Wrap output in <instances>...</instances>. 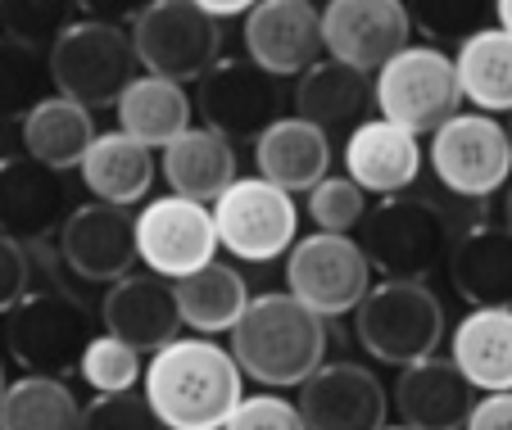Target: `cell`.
I'll return each instance as SVG.
<instances>
[{
	"label": "cell",
	"instance_id": "6da1fadb",
	"mask_svg": "<svg viewBox=\"0 0 512 430\" xmlns=\"http://www.w3.org/2000/svg\"><path fill=\"white\" fill-rule=\"evenodd\" d=\"M241 381L232 349L213 335H177L150 354L141 394L164 430H223L232 408L245 399Z\"/></svg>",
	"mask_w": 512,
	"mask_h": 430
},
{
	"label": "cell",
	"instance_id": "7a4b0ae2",
	"mask_svg": "<svg viewBox=\"0 0 512 430\" xmlns=\"http://www.w3.org/2000/svg\"><path fill=\"white\" fill-rule=\"evenodd\" d=\"M232 358L241 376H254L268 390H290L304 376H313L327 363V317L304 308L300 299L268 290V295H250L245 313L236 317L232 331Z\"/></svg>",
	"mask_w": 512,
	"mask_h": 430
},
{
	"label": "cell",
	"instance_id": "3957f363",
	"mask_svg": "<svg viewBox=\"0 0 512 430\" xmlns=\"http://www.w3.org/2000/svg\"><path fill=\"white\" fill-rule=\"evenodd\" d=\"M454 240V218L445 204L408 191L381 195L377 209H368L358 222V245L381 277L426 281L435 268H445Z\"/></svg>",
	"mask_w": 512,
	"mask_h": 430
},
{
	"label": "cell",
	"instance_id": "277c9868",
	"mask_svg": "<svg viewBox=\"0 0 512 430\" xmlns=\"http://www.w3.org/2000/svg\"><path fill=\"white\" fill-rule=\"evenodd\" d=\"M445 326V304L426 281L386 277L354 304V340L386 367H408L440 354V340L449 335Z\"/></svg>",
	"mask_w": 512,
	"mask_h": 430
},
{
	"label": "cell",
	"instance_id": "5b68a950",
	"mask_svg": "<svg viewBox=\"0 0 512 430\" xmlns=\"http://www.w3.org/2000/svg\"><path fill=\"white\" fill-rule=\"evenodd\" d=\"M50 86L59 96L78 100L87 109H105L123 96V86L136 77L132 37L123 23L105 19H73L46 46Z\"/></svg>",
	"mask_w": 512,
	"mask_h": 430
},
{
	"label": "cell",
	"instance_id": "8992f818",
	"mask_svg": "<svg viewBox=\"0 0 512 430\" xmlns=\"http://www.w3.org/2000/svg\"><path fill=\"white\" fill-rule=\"evenodd\" d=\"M372 105L381 118L408 127L413 136L435 132L463 105L454 55H445L440 46H413L408 41L399 55H390L372 73Z\"/></svg>",
	"mask_w": 512,
	"mask_h": 430
},
{
	"label": "cell",
	"instance_id": "52a82bcc",
	"mask_svg": "<svg viewBox=\"0 0 512 430\" xmlns=\"http://www.w3.org/2000/svg\"><path fill=\"white\" fill-rule=\"evenodd\" d=\"M132 55L145 73L195 82L223 55V23L209 19L191 0H145L127 19Z\"/></svg>",
	"mask_w": 512,
	"mask_h": 430
},
{
	"label": "cell",
	"instance_id": "ba28073f",
	"mask_svg": "<svg viewBox=\"0 0 512 430\" xmlns=\"http://www.w3.org/2000/svg\"><path fill=\"white\" fill-rule=\"evenodd\" d=\"M218 245L241 263H272L300 236V204L281 186L263 177H236L218 200L209 204Z\"/></svg>",
	"mask_w": 512,
	"mask_h": 430
},
{
	"label": "cell",
	"instance_id": "9c48e42d",
	"mask_svg": "<svg viewBox=\"0 0 512 430\" xmlns=\"http://www.w3.org/2000/svg\"><path fill=\"white\" fill-rule=\"evenodd\" d=\"M91 340V313L64 290H28L5 313V349L23 372H78L82 344Z\"/></svg>",
	"mask_w": 512,
	"mask_h": 430
},
{
	"label": "cell",
	"instance_id": "30bf717a",
	"mask_svg": "<svg viewBox=\"0 0 512 430\" xmlns=\"http://www.w3.org/2000/svg\"><path fill=\"white\" fill-rule=\"evenodd\" d=\"M435 182L458 200H485L512 177V145L494 114H449L426 145Z\"/></svg>",
	"mask_w": 512,
	"mask_h": 430
},
{
	"label": "cell",
	"instance_id": "8fae6325",
	"mask_svg": "<svg viewBox=\"0 0 512 430\" xmlns=\"http://www.w3.org/2000/svg\"><path fill=\"white\" fill-rule=\"evenodd\" d=\"M281 258H286V290L327 322L340 313H354V304L372 286V263L363 245L340 231L295 236V245Z\"/></svg>",
	"mask_w": 512,
	"mask_h": 430
},
{
	"label": "cell",
	"instance_id": "7c38bea8",
	"mask_svg": "<svg viewBox=\"0 0 512 430\" xmlns=\"http://www.w3.org/2000/svg\"><path fill=\"white\" fill-rule=\"evenodd\" d=\"M195 114L227 141H254L272 118H281V86L250 59L218 55L195 77Z\"/></svg>",
	"mask_w": 512,
	"mask_h": 430
},
{
	"label": "cell",
	"instance_id": "4fadbf2b",
	"mask_svg": "<svg viewBox=\"0 0 512 430\" xmlns=\"http://www.w3.org/2000/svg\"><path fill=\"white\" fill-rule=\"evenodd\" d=\"M136 227V263L150 272L177 281L186 272L204 268L209 258H218V231H213L209 204L182 200V195H159L132 218Z\"/></svg>",
	"mask_w": 512,
	"mask_h": 430
},
{
	"label": "cell",
	"instance_id": "5bb4252c",
	"mask_svg": "<svg viewBox=\"0 0 512 430\" xmlns=\"http://www.w3.org/2000/svg\"><path fill=\"white\" fill-rule=\"evenodd\" d=\"M318 23L322 55L358 73H377L413 37L404 0H327V10H318Z\"/></svg>",
	"mask_w": 512,
	"mask_h": 430
},
{
	"label": "cell",
	"instance_id": "9a60e30c",
	"mask_svg": "<svg viewBox=\"0 0 512 430\" xmlns=\"http://www.w3.org/2000/svg\"><path fill=\"white\" fill-rule=\"evenodd\" d=\"M59 258L78 281L109 286L136 268V227L118 204H78L59 222Z\"/></svg>",
	"mask_w": 512,
	"mask_h": 430
},
{
	"label": "cell",
	"instance_id": "2e32d148",
	"mask_svg": "<svg viewBox=\"0 0 512 430\" xmlns=\"http://www.w3.org/2000/svg\"><path fill=\"white\" fill-rule=\"evenodd\" d=\"M300 417L309 430H381L390 394L363 363H322L300 381Z\"/></svg>",
	"mask_w": 512,
	"mask_h": 430
},
{
	"label": "cell",
	"instance_id": "e0dca14e",
	"mask_svg": "<svg viewBox=\"0 0 512 430\" xmlns=\"http://www.w3.org/2000/svg\"><path fill=\"white\" fill-rule=\"evenodd\" d=\"M245 59L272 77H300L322 59V23L309 0H254L241 14Z\"/></svg>",
	"mask_w": 512,
	"mask_h": 430
},
{
	"label": "cell",
	"instance_id": "ac0fdd59",
	"mask_svg": "<svg viewBox=\"0 0 512 430\" xmlns=\"http://www.w3.org/2000/svg\"><path fill=\"white\" fill-rule=\"evenodd\" d=\"M100 322L109 335L127 340L136 354H155L168 340L182 335V317H177L173 281L159 272H123L118 281L105 286L100 299Z\"/></svg>",
	"mask_w": 512,
	"mask_h": 430
},
{
	"label": "cell",
	"instance_id": "d6986e66",
	"mask_svg": "<svg viewBox=\"0 0 512 430\" xmlns=\"http://www.w3.org/2000/svg\"><path fill=\"white\" fill-rule=\"evenodd\" d=\"M68 213L64 172L32 154L0 159V231L23 245H37L50 231H59Z\"/></svg>",
	"mask_w": 512,
	"mask_h": 430
},
{
	"label": "cell",
	"instance_id": "ffe728a7",
	"mask_svg": "<svg viewBox=\"0 0 512 430\" xmlns=\"http://www.w3.org/2000/svg\"><path fill=\"white\" fill-rule=\"evenodd\" d=\"M472 403H476L472 381L454 367V358L440 354L399 367L395 394H390V408L413 430H463Z\"/></svg>",
	"mask_w": 512,
	"mask_h": 430
},
{
	"label": "cell",
	"instance_id": "44dd1931",
	"mask_svg": "<svg viewBox=\"0 0 512 430\" xmlns=\"http://www.w3.org/2000/svg\"><path fill=\"white\" fill-rule=\"evenodd\" d=\"M422 172V145L390 118H363L345 136V177L368 195H399Z\"/></svg>",
	"mask_w": 512,
	"mask_h": 430
},
{
	"label": "cell",
	"instance_id": "7402d4cb",
	"mask_svg": "<svg viewBox=\"0 0 512 430\" xmlns=\"http://www.w3.org/2000/svg\"><path fill=\"white\" fill-rule=\"evenodd\" d=\"M372 105V73L340 64V59L322 55L295 77V118L322 127L336 141L349 136V127L363 123Z\"/></svg>",
	"mask_w": 512,
	"mask_h": 430
},
{
	"label": "cell",
	"instance_id": "603a6c76",
	"mask_svg": "<svg viewBox=\"0 0 512 430\" xmlns=\"http://www.w3.org/2000/svg\"><path fill=\"white\" fill-rule=\"evenodd\" d=\"M254 168L263 182L304 195L331 172V136L304 118H272L254 136Z\"/></svg>",
	"mask_w": 512,
	"mask_h": 430
},
{
	"label": "cell",
	"instance_id": "cb8c5ba5",
	"mask_svg": "<svg viewBox=\"0 0 512 430\" xmlns=\"http://www.w3.org/2000/svg\"><path fill=\"white\" fill-rule=\"evenodd\" d=\"M78 168H82L87 191L96 195L100 204H118V209L141 204L159 177L155 150L127 132H96V141L87 145Z\"/></svg>",
	"mask_w": 512,
	"mask_h": 430
},
{
	"label": "cell",
	"instance_id": "d4e9b609",
	"mask_svg": "<svg viewBox=\"0 0 512 430\" xmlns=\"http://www.w3.org/2000/svg\"><path fill=\"white\" fill-rule=\"evenodd\" d=\"M458 299L472 308L512 304V231L508 227H467L445 258Z\"/></svg>",
	"mask_w": 512,
	"mask_h": 430
},
{
	"label": "cell",
	"instance_id": "484cf974",
	"mask_svg": "<svg viewBox=\"0 0 512 430\" xmlns=\"http://www.w3.org/2000/svg\"><path fill=\"white\" fill-rule=\"evenodd\" d=\"M159 172H164V182L173 195L195 200V204H213L236 182V150L227 136L191 123L182 136H173V141L164 145Z\"/></svg>",
	"mask_w": 512,
	"mask_h": 430
},
{
	"label": "cell",
	"instance_id": "4316f807",
	"mask_svg": "<svg viewBox=\"0 0 512 430\" xmlns=\"http://www.w3.org/2000/svg\"><path fill=\"white\" fill-rule=\"evenodd\" d=\"M449 358L472 381V390H512V304L472 308L454 326Z\"/></svg>",
	"mask_w": 512,
	"mask_h": 430
},
{
	"label": "cell",
	"instance_id": "83f0119b",
	"mask_svg": "<svg viewBox=\"0 0 512 430\" xmlns=\"http://www.w3.org/2000/svg\"><path fill=\"white\" fill-rule=\"evenodd\" d=\"M118 109V132L136 136L150 150H164L173 136H182L195 123V100L186 96V82L173 77H132L123 86V96L114 100Z\"/></svg>",
	"mask_w": 512,
	"mask_h": 430
},
{
	"label": "cell",
	"instance_id": "f1b7e54d",
	"mask_svg": "<svg viewBox=\"0 0 512 430\" xmlns=\"http://www.w3.org/2000/svg\"><path fill=\"white\" fill-rule=\"evenodd\" d=\"M173 299L182 326H191L195 335H227L236 326V317L245 313V304H250V286L232 263L209 258L204 268L173 281Z\"/></svg>",
	"mask_w": 512,
	"mask_h": 430
},
{
	"label": "cell",
	"instance_id": "f546056e",
	"mask_svg": "<svg viewBox=\"0 0 512 430\" xmlns=\"http://www.w3.org/2000/svg\"><path fill=\"white\" fill-rule=\"evenodd\" d=\"M96 141V118L87 105L68 96H41L37 105L23 114V154L50 163V168L68 172L78 168L87 145Z\"/></svg>",
	"mask_w": 512,
	"mask_h": 430
},
{
	"label": "cell",
	"instance_id": "4dcf8cb0",
	"mask_svg": "<svg viewBox=\"0 0 512 430\" xmlns=\"http://www.w3.org/2000/svg\"><path fill=\"white\" fill-rule=\"evenodd\" d=\"M458 91L472 109L481 114H508L512 109V32H503L499 23L472 32L467 41H458L454 55Z\"/></svg>",
	"mask_w": 512,
	"mask_h": 430
},
{
	"label": "cell",
	"instance_id": "1f68e13d",
	"mask_svg": "<svg viewBox=\"0 0 512 430\" xmlns=\"http://www.w3.org/2000/svg\"><path fill=\"white\" fill-rule=\"evenodd\" d=\"M78 394L59 376H19L0 394V430H78Z\"/></svg>",
	"mask_w": 512,
	"mask_h": 430
},
{
	"label": "cell",
	"instance_id": "d6a6232c",
	"mask_svg": "<svg viewBox=\"0 0 512 430\" xmlns=\"http://www.w3.org/2000/svg\"><path fill=\"white\" fill-rule=\"evenodd\" d=\"M50 91L46 50L0 37V114L23 118Z\"/></svg>",
	"mask_w": 512,
	"mask_h": 430
},
{
	"label": "cell",
	"instance_id": "836d02e7",
	"mask_svg": "<svg viewBox=\"0 0 512 430\" xmlns=\"http://www.w3.org/2000/svg\"><path fill=\"white\" fill-rule=\"evenodd\" d=\"M404 10L426 41L445 46V41H467L472 32L490 28L494 0H404Z\"/></svg>",
	"mask_w": 512,
	"mask_h": 430
},
{
	"label": "cell",
	"instance_id": "e575fe53",
	"mask_svg": "<svg viewBox=\"0 0 512 430\" xmlns=\"http://www.w3.org/2000/svg\"><path fill=\"white\" fill-rule=\"evenodd\" d=\"M78 372L96 394H118V390H136L145 367H141V354H136L132 344L105 331V335H91V340L82 344Z\"/></svg>",
	"mask_w": 512,
	"mask_h": 430
},
{
	"label": "cell",
	"instance_id": "d590c367",
	"mask_svg": "<svg viewBox=\"0 0 512 430\" xmlns=\"http://www.w3.org/2000/svg\"><path fill=\"white\" fill-rule=\"evenodd\" d=\"M73 19H78L73 0H0V37L37 50H46Z\"/></svg>",
	"mask_w": 512,
	"mask_h": 430
},
{
	"label": "cell",
	"instance_id": "8d00e7d4",
	"mask_svg": "<svg viewBox=\"0 0 512 430\" xmlns=\"http://www.w3.org/2000/svg\"><path fill=\"white\" fill-rule=\"evenodd\" d=\"M363 213H368V191L354 186L349 177L327 172L309 191V218L318 222V231H340V236H349V231L363 222Z\"/></svg>",
	"mask_w": 512,
	"mask_h": 430
},
{
	"label": "cell",
	"instance_id": "74e56055",
	"mask_svg": "<svg viewBox=\"0 0 512 430\" xmlns=\"http://www.w3.org/2000/svg\"><path fill=\"white\" fill-rule=\"evenodd\" d=\"M78 430H164V426H159V417L150 412L145 394L118 390V394H96V399L78 412Z\"/></svg>",
	"mask_w": 512,
	"mask_h": 430
},
{
	"label": "cell",
	"instance_id": "f35d334b",
	"mask_svg": "<svg viewBox=\"0 0 512 430\" xmlns=\"http://www.w3.org/2000/svg\"><path fill=\"white\" fill-rule=\"evenodd\" d=\"M223 430H309L300 417V408L281 394H250L232 408V417L223 421Z\"/></svg>",
	"mask_w": 512,
	"mask_h": 430
},
{
	"label": "cell",
	"instance_id": "ab89813d",
	"mask_svg": "<svg viewBox=\"0 0 512 430\" xmlns=\"http://www.w3.org/2000/svg\"><path fill=\"white\" fill-rule=\"evenodd\" d=\"M32 290V258L28 245L0 231V317L10 313L23 295Z\"/></svg>",
	"mask_w": 512,
	"mask_h": 430
},
{
	"label": "cell",
	"instance_id": "60d3db41",
	"mask_svg": "<svg viewBox=\"0 0 512 430\" xmlns=\"http://www.w3.org/2000/svg\"><path fill=\"white\" fill-rule=\"evenodd\" d=\"M463 430H512V390H494L476 399Z\"/></svg>",
	"mask_w": 512,
	"mask_h": 430
},
{
	"label": "cell",
	"instance_id": "b9f144b4",
	"mask_svg": "<svg viewBox=\"0 0 512 430\" xmlns=\"http://www.w3.org/2000/svg\"><path fill=\"white\" fill-rule=\"evenodd\" d=\"M87 19H105V23H127L145 0H73Z\"/></svg>",
	"mask_w": 512,
	"mask_h": 430
},
{
	"label": "cell",
	"instance_id": "7bdbcfd3",
	"mask_svg": "<svg viewBox=\"0 0 512 430\" xmlns=\"http://www.w3.org/2000/svg\"><path fill=\"white\" fill-rule=\"evenodd\" d=\"M191 5H200L204 14H209V19H236V14H245L254 5V0H191Z\"/></svg>",
	"mask_w": 512,
	"mask_h": 430
},
{
	"label": "cell",
	"instance_id": "ee69618b",
	"mask_svg": "<svg viewBox=\"0 0 512 430\" xmlns=\"http://www.w3.org/2000/svg\"><path fill=\"white\" fill-rule=\"evenodd\" d=\"M494 23L503 32H512V0H494Z\"/></svg>",
	"mask_w": 512,
	"mask_h": 430
},
{
	"label": "cell",
	"instance_id": "f6af8a7d",
	"mask_svg": "<svg viewBox=\"0 0 512 430\" xmlns=\"http://www.w3.org/2000/svg\"><path fill=\"white\" fill-rule=\"evenodd\" d=\"M503 227L512 231V186H508V195H503Z\"/></svg>",
	"mask_w": 512,
	"mask_h": 430
},
{
	"label": "cell",
	"instance_id": "bcb514c9",
	"mask_svg": "<svg viewBox=\"0 0 512 430\" xmlns=\"http://www.w3.org/2000/svg\"><path fill=\"white\" fill-rule=\"evenodd\" d=\"M503 132H508V145H512V109H508V123H503Z\"/></svg>",
	"mask_w": 512,
	"mask_h": 430
},
{
	"label": "cell",
	"instance_id": "7dc6e473",
	"mask_svg": "<svg viewBox=\"0 0 512 430\" xmlns=\"http://www.w3.org/2000/svg\"><path fill=\"white\" fill-rule=\"evenodd\" d=\"M5 385H10V381H5V363H0V394H5Z\"/></svg>",
	"mask_w": 512,
	"mask_h": 430
},
{
	"label": "cell",
	"instance_id": "c3c4849f",
	"mask_svg": "<svg viewBox=\"0 0 512 430\" xmlns=\"http://www.w3.org/2000/svg\"><path fill=\"white\" fill-rule=\"evenodd\" d=\"M381 430H413V426H404V421H399V426H390V421H386V426H381Z\"/></svg>",
	"mask_w": 512,
	"mask_h": 430
}]
</instances>
